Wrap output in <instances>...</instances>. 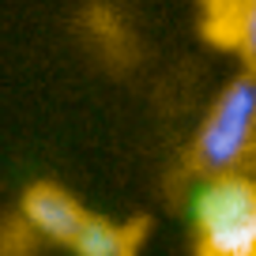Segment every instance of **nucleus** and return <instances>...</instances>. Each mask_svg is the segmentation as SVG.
Returning a JSON list of instances; mask_svg holds the SVG:
<instances>
[{
    "instance_id": "obj_4",
    "label": "nucleus",
    "mask_w": 256,
    "mask_h": 256,
    "mask_svg": "<svg viewBox=\"0 0 256 256\" xmlns=\"http://www.w3.org/2000/svg\"><path fill=\"white\" fill-rule=\"evenodd\" d=\"M144 234H147L144 218L113 222V218H102V215H87V222L80 226V234L68 248L76 256H140Z\"/></svg>"
},
{
    "instance_id": "obj_3",
    "label": "nucleus",
    "mask_w": 256,
    "mask_h": 256,
    "mask_svg": "<svg viewBox=\"0 0 256 256\" xmlns=\"http://www.w3.org/2000/svg\"><path fill=\"white\" fill-rule=\"evenodd\" d=\"M23 226L34 238H46L53 245H72L80 226L87 222L90 211H83V204L76 200L72 192H64L60 184H30L23 192Z\"/></svg>"
},
{
    "instance_id": "obj_6",
    "label": "nucleus",
    "mask_w": 256,
    "mask_h": 256,
    "mask_svg": "<svg viewBox=\"0 0 256 256\" xmlns=\"http://www.w3.org/2000/svg\"><path fill=\"white\" fill-rule=\"evenodd\" d=\"M241 56L248 72H256V0H245V34H241Z\"/></svg>"
},
{
    "instance_id": "obj_1",
    "label": "nucleus",
    "mask_w": 256,
    "mask_h": 256,
    "mask_svg": "<svg viewBox=\"0 0 256 256\" xmlns=\"http://www.w3.org/2000/svg\"><path fill=\"white\" fill-rule=\"evenodd\" d=\"M196 256H256V181L248 174L208 177L192 200Z\"/></svg>"
},
{
    "instance_id": "obj_5",
    "label": "nucleus",
    "mask_w": 256,
    "mask_h": 256,
    "mask_svg": "<svg viewBox=\"0 0 256 256\" xmlns=\"http://www.w3.org/2000/svg\"><path fill=\"white\" fill-rule=\"evenodd\" d=\"M204 34L222 49H241L245 34V0H204Z\"/></svg>"
},
{
    "instance_id": "obj_2",
    "label": "nucleus",
    "mask_w": 256,
    "mask_h": 256,
    "mask_svg": "<svg viewBox=\"0 0 256 256\" xmlns=\"http://www.w3.org/2000/svg\"><path fill=\"white\" fill-rule=\"evenodd\" d=\"M252 147H256V72H245L208 110L200 132H196V144H192V166L204 177L241 174Z\"/></svg>"
}]
</instances>
